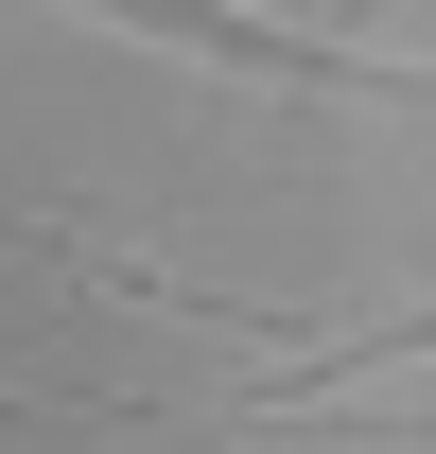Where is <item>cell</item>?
<instances>
[{
	"label": "cell",
	"instance_id": "6da1fadb",
	"mask_svg": "<svg viewBox=\"0 0 436 454\" xmlns=\"http://www.w3.org/2000/svg\"><path fill=\"white\" fill-rule=\"evenodd\" d=\"M70 18H105V35H158L192 70H245V88H401V70H349L315 35H279L262 0H70Z\"/></svg>",
	"mask_w": 436,
	"mask_h": 454
}]
</instances>
